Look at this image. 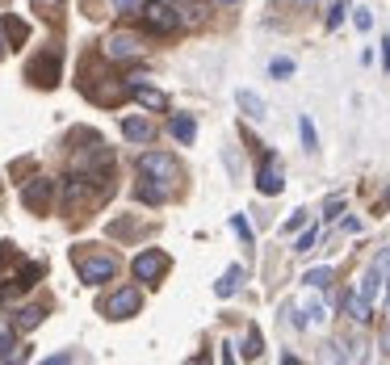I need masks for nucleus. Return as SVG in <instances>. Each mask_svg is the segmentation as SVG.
<instances>
[{"mask_svg":"<svg viewBox=\"0 0 390 365\" xmlns=\"http://www.w3.org/2000/svg\"><path fill=\"white\" fill-rule=\"evenodd\" d=\"M164 181H155V177H147L143 172V181L134 185V202H143V206H164Z\"/></svg>","mask_w":390,"mask_h":365,"instance_id":"obj_13","label":"nucleus"},{"mask_svg":"<svg viewBox=\"0 0 390 365\" xmlns=\"http://www.w3.org/2000/svg\"><path fill=\"white\" fill-rule=\"evenodd\" d=\"M0 29H4V42H8V46H21V42H25V21H21L17 13H4V17H0Z\"/></svg>","mask_w":390,"mask_h":365,"instance_id":"obj_17","label":"nucleus"},{"mask_svg":"<svg viewBox=\"0 0 390 365\" xmlns=\"http://www.w3.org/2000/svg\"><path fill=\"white\" fill-rule=\"evenodd\" d=\"M109 193V177H92V172H76L63 181V210H71V219H80L84 210H92L101 198Z\"/></svg>","mask_w":390,"mask_h":365,"instance_id":"obj_1","label":"nucleus"},{"mask_svg":"<svg viewBox=\"0 0 390 365\" xmlns=\"http://www.w3.org/2000/svg\"><path fill=\"white\" fill-rule=\"evenodd\" d=\"M84 13H88V17H105V13H101V4H97V0H84Z\"/></svg>","mask_w":390,"mask_h":365,"instance_id":"obj_34","label":"nucleus"},{"mask_svg":"<svg viewBox=\"0 0 390 365\" xmlns=\"http://www.w3.org/2000/svg\"><path fill=\"white\" fill-rule=\"evenodd\" d=\"M168 130H172V139H181V143H193V139H197V122H193L189 113H172Z\"/></svg>","mask_w":390,"mask_h":365,"instance_id":"obj_18","label":"nucleus"},{"mask_svg":"<svg viewBox=\"0 0 390 365\" xmlns=\"http://www.w3.org/2000/svg\"><path fill=\"white\" fill-rule=\"evenodd\" d=\"M239 282H244V265H231V269H227V273L218 277V286H214V294H218V298H231V294L239 290Z\"/></svg>","mask_w":390,"mask_h":365,"instance_id":"obj_19","label":"nucleus"},{"mask_svg":"<svg viewBox=\"0 0 390 365\" xmlns=\"http://www.w3.org/2000/svg\"><path fill=\"white\" fill-rule=\"evenodd\" d=\"M386 198H390V193H386Z\"/></svg>","mask_w":390,"mask_h":365,"instance_id":"obj_42","label":"nucleus"},{"mask_svg":"<svg viewBox=\"0 0 390 365\" xmlns=\"http://www.w3.org/2000/svg\"><path fill=\"white\" fill-rule=\"evenodd\" d=\"M130 269H134L139 282L160 286V277H164V269H168V256H164V248H143V252L130 261Z\"/></svg>","mask_w":390,"mask_h":365,"instance_id":"obj_7","label":"nucleus"},{"mask_svg":"<svg viewBox=\"0 0 390 365\" xmlns=\"http://www.w3.org/2000/svg\"><path fill=\"white\" fill-rule=\"evenodd\" d=\"M298 130H302V147H307V151H319V135H315V122H311L307 113L298 118Z\"/></svg>","mask_w":390,"mask_h":365,"instance_id":"obj_21","label":"nucleus"},{"mask_svg":"<svg viewBox=\"0 0 390 365\" xmlns=\"http://www.w3.org/2000/svg\"><path fill=\"white\" fill-rule=\"evenodd\" d=\"M386 307H390V277H386Z\"/></svg>","mask_w":390,"mask_h":365,"instance_id":"obj_39","label":"nucleus"},{"mask_svg":"<svg viewBox=\"0 0 390 365\" xmlns=\"http://www.w3.org/2000/svg\"><path fill=\"white\" fill-rule=\"evenodd\" d=\"M59 4H63V0H29V8H38L42 17H55L50 8H59Z\"/></svg>","mask_w":390,"mask_h":365,"instance_id":"obj_30","label":"nucleus"},{"mask_svg":"<svg viewBox=\"0 0 390 365\" xmlns=\"http://www.w3.org/2000/svg\"><path fill=\"white\" fill-rule=\"evenodd\" d=\"M4 46H8V42H4V29H0V55H4Z\"/></svg>","mask_w":390,"mask_h":365,"instance_id":"obj_38","label":"nucleus"},{"mask_svg":"<svg viewBox=\"0 0 390 365\" xmlns=\"http://www.w3.org/2000/svg\"><path fill=\"white\" fill-rule=\"evenodd\" d=\"M218 4H239V0H218Z\"/></svg>","mask_w":390,"mask_h":365,"instance_id":"obj_41","label":"nucleus"},{"mask_svg":"<svg viewBox=\"0 0 390 365\" xmlns=\"http://www.w3.org/2000/svg\"><path fill=\"white\" fill-rule=\"evenodd\" d=\"M231 227H235V235L244 240V248H252V227H248V219H244V214H231Z\"/></svg>","mask_w":390,"mask_h":365,"instance_id":"obj_24","label":"nucleus"},{"mask_svg":"<svg viewBox=\"0 0 390 365\" xmlns=\"http://www.w3.org/2000/svg\"><path fill=\"white\" fill-rule=\"evenodd\" d=\"M164 4H172V8H176V4H181V0H164Z\"/></svg>","mask_w":390,"mask_h":365,"instance_id":"obj_40","label":"nucleus"},{"mask_svg":"<svg viewBox=\"0 0 390 365\" xmlns=\"http://www.w3.org/2000/svg\"><path fill=\"white\" fill-rule=\"evenodd\" d=\"M59 76H63V59H59V50H55V46L38 50V55L25 63V80H34L38 88H55V84H59Z\"/></svg>","mask_w":390,"mask_h":365,"instance_id":"obj_3","label":"nucleus"},{"mask_svg":"<svg viewBox=\"0 0 390 365\" xmlns=\"http://www.w3.org/2000/svg\"><path fill=\"white\" fill-rule=\"evenodd\" d=\"M290 4H294V8H315L319 0H290Z\"/></svg>","mask_w":390,"mask_h":365,"instance_id":"obj_37","label":"nucleus"},{"mask_svg":"<svg viewBox=\"0 0 390 365\" xmlns=\"http://www.w3.org/2000/svg\"><path fill=\"white\" fill-rule=\"evenodd\" d=\"M8 349H13V324H0V361L8 357Z\"/></svg>","mask_w":390,"mask_h":365,"instance_id":"obj_28","label":"nucleus"},{"mask_svg":"<svg viewBox=\"0 0 390 365\" xmlns=\"http://www.w3.org/2000/svg\"><path fill=\"white\" fill-rule=\"evenodd\" d=\"M256 189L265 193V198H277L281 189H286V172H281V160L269 151L265 160H260V172H256Z\"/></svg>","mask_w":390,"mask_h":365,"instance_id":"obj_10","label":"nucleus"},{"mask_svg":"<svg viewBox=\"0 0 390 365\" xmlns=\"http://www.w3.org/2000/svg\"><path fill=\"white\" fill-rule=\"evenodd\" d=\"M386 277H390V248L386 252H378V261L370 265V273L361 277V286H357V294L374 307L378 298H382V290H386Z\"/></svg>","mask_w":390,"mask_h":365,"instance_id":"obj_6","label":"nucleus"},{"mask_svg":"<svg viewBox=\"0 0 390 365\" xmlns=\"http://www.w3.org/2000/svg\"><path fill=\"white\" fill-rule=\"evenodd\" d=\"M42 315H46V307H21V311H17V319H13V328L29 332V328H38V324H42Z\"/></svg>","mask_w":390,"mask_h":365,"instance_id":"obj_20","label":"nucleus"},{"mask_svg":"<svg viewBox=\"0 0 390 365\" xmlns=\"http://www.w3.org/2000/svg\"><path fill=\"white\" fill-rule=\"evenodd\" d=\"M126 92L139 101V105H147V109H155V113H164L168 109V97L160 92V88H147L143 80H126Z\"/></svg>","mask_w":390,"mask_h":365,"instance_id":"obj_12","label":"nucleus"},{"mask_svg":"<svg viewBox=\"0 0 390 365\" xmlns=\"http://www.w3.org/2000/svg\"><path fill=\"white\" fill-rule=\"evenodd\" d=\"M353 21H357V29H370V25H374V13H370V8H357Z\"/></svg>","mask_w":390,"mask_h":365,"instance_id":"obj_31","label":"nucleus"},{"mask_svg":"<svg viewBox=\"0 0 390 365\" xmlns=\"http://www.w3.org/2000/svg\"><path fill=\"white\" fill-rule=\"evenodd\" d=\"M382 357H390V324H386V332H382Z\"/></svg>","mask_w":390,"mask_h":365,"instance_id":"obj_36","label":"nucleus"},{"mask_svg":"<svg viewBox=\"0 0 390 365\" xmlns=\"http://www.w3.org/2000/svg\"><path fill=\"white\" fill-rule=\"evenodd\" d=\"M382 67L390 71V38H382Z\"/></svg>","mask_w":390,"mask_h":365,"instance_id":"obj_35","label":"nucleus"},{"mask_svg":"<svg viewBox=\"0 0 390 365\" xmlns=\"http://www.w3.org/2000/svg\"><path fill=\"white\" fill-rule=\"evenodd\" d=\"M50 198H55V181H50V177H38V181H29V185L21 189V202H25L34 214H46V210H50Z\"/></svg>","mask_w":390,"mask_h":365,"instance_id":"obj_11","label":"nucleus"},{"mask_svg":"<svg viewBox=\"0 0 390 365\" xmlns=\"http://www.w3.org/2000/svg\"><path fill=\"white\" fill-rule=\"evenodd\" d=\"M265 353V345H260V332L256 328H248V336H244V361H256Z\"/></svg>","mask_w":390,"mask_h":365,"instance_id":"obj_22","label":"nucleus"},{"mask_svg":"<svg viewBox=\"0 0 390 365\" xmlns=\"http://www.w3.org/2000/svg\"><path fill=\"white\" fill-rule=\"evenodd\" d=\"M340 21H344V0L332 4V13H328V29H340Z\"/></svg>","mask_w":390,"mask_h":365,"instance_id":"obj_29","label":"nucleus"},{"mask_svg":"<svg viewBox=\"0 0 390 365\" xmlns=\"http://www.w3.org/2000/svg\"><path fill=\"white\" fill-rule=\"evenodd\" d=\"M113 8H118L122 17H139V8H143V0H113Z\"/></svg>","mask_w":390,"mask_h":365,"instance_id":"obj_27","label":"nucleus"},{"mask_svg":"<svg viewBox=\"0 0 390 365\" xmlns=\"http://www.w3.org/2000/svg\"><path fill=\"white\" fill-rule=\"evenodd\" d=\"M139 172H147V177H155V181H185L181 164H176L172 156H164V151H143V156H139Z\"/></svg>","mask_w":390,"mask_h":365,"instance_id":"obj_8","label":"nucleus"},{"mask_svg":"<svg viewBox=\"0 0 390 365\" xmlns=\"http://www.w3.org/2000/svg\"><path fill=\"white\" fill-rule=\"evenodd\" d=\"M302 223H307V210H294V214H290V219H286V231H298V227H302Z\"/></svg>","mask_w":390,"mask_h":365,"instance_id":"obj_32","label":"nucleus"},{"mask_svg":"<svg viewBox=\"0 0 390 365\" xmlns=\"http://www.w3.org/2000/svg\"><path fill=\"white\" fill-rule=\"evenodd\" d=\"M344 210V198H328V219H336Z\"/></svg>","mask_w":390,"mask_h":365,"instance_id":"obj_33","label":"nucleus"},{"mask_svg":"<svg viewBox=\"0 0 390 365\" xmlns=\"http://www.w3.org/2000/svg\"><path fill=\"white\" fill-rule=\"evenodd\" d=\"M139 21H143V29H147V34H172V29L181 25L176 8H172V4H164V0L143 4V8H139Z\"/></svg>","mask_w":390,"mask_h":365,"instance_id":"obj_4","label":"nucleus"},{"mask_svg":"<svg viewBox=\"0 0 390 365\" xmlns=\"http://www.w3.org/2000/svg\"><path fill=\"white\" fill-rule=\"evenodd\" d=\"M235 105H239V109H244V113H248L252 122H260V118L269 113V105H265V101H260V97H256L252 88H239V92H235Z\"/></svg>","mask_w":390,"mask_h":365,"instance_id":"obj_15","label":"nucleus"},{"mask_svg":"<svg viewBox=\"0 0 390 365\" xmlns=\"http://www.w3.org/2000/svg\"><path fill=\"white\" fill-rule=\"evenodd\" d=\"M122 135H126L130 143H151V139H155V126H151L147 118L130 113V118H122Z\"/></svg>","mask_w":390,"mask_h":365,"instance_id":"obj_14","label":"nucleus"},{"mask_svg":"<svg viewBox=\"0 0 390 365\" xmlns=\"http://www.w3.org/2000/svg\"><path fill=\"white\" fill-rule=\"evenodd\" d=\"M344 311H349V319H353V324H370V319H374V307H370L357 290H353V294H344Z\"/></svg>","mask_w":390,"mask_h":365,"instance_id":"obj_16","label":"nucleus"},{"mask_svg":"<svg viewBox=\"0 0 390 365\" xmlns=\"http://www.w3.org/2000/svg\"><path fill=\"white\" fill-rule=\"evenodd\" d=\"M315 244H319V231L311 227V231H302V235H298V244H294V252H311Z\"/></svg>","mask_w":390,"mask_h":365,"instance_id":"obj_26","label":"nucleus"},{"mask_svg":"<svg viewBox=\"0 0 390 365\" xmlns=\"http://www.w3.org/2000/svg\"><path fill=\"white\" fill-rule=\"evenodd\" d=\"M101 55H105L109 63H126V59H143V38H134L130 29H118V34H109V38H105V46H101Z\"/></svg>","mask_w":390,"mask_h":365,"instance_id":"obj_5","label":"nucleus"},{"mask_svg":"<svg viewBox=\"0 0 390 365\" xmlns=\"http://www.w3.org/2000/svg\"><path fill=\"white\" fill-rule=\"evenodd\" d=\"M76 273L84 286H105L118 277V256L113 252H76Z\"/></svg>","mask_w":390,"mask_h":365,"instance_id":"obj_2","label":"nucleus"},{"mask_svg":"<svg viewBox=\"0 0 390 365\" xmlns=\"http://www.w3.org/2000/svg\"><path fill=\"white\" fill-rule=\"evenodd\" d=\"M302 282H307V286H311V290H323V286H328V282H332V269H311V273H307V277H302Z\"/></svg>","mask_w":390,"mask_h":365,"instance_id":"obj_25","label":"nucleus"},{"mask_svg":"<svg viewBox=\"0 0 390 365\" xmlns=\"http://www.w3.org/2000/svg\"><path fill=\"white\" fill-rule=\"evenodd\" d=\"M139 307H143V294L130 290V286H122V290H113V294L105 298L101 315H105V319H130V315H139Z\"/></svg>","mask_w":390,"mask_h":365,"instance_id":"obj_9","label":"nucleus"},{"mask_svg":"<svg viewBox=\"0 0 390 365\" xmlns=\"http://www.w3.org/2000/svg\"><path fill=\"white\" fill-rule=\"evenodd\" d=\"M269 76H273V80H290V76H294V59H273V63H269Z\"/></svg>","mask_w":390,"mask_h":365,"instance_id":"obj_23","label":"nucleus"}]
</instances>
